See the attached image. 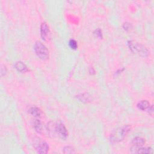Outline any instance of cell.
<instances>
[{
  "instance_id": "obj_14",
  "label": "cell",
  "mask_w": 154,
  "mask_h": 154,
  "mask_svg": "<svg viewBox=\"0 0 154 154\" xmlns=\"http://www.w3.org/2000/svg\"><path fill=\"white\" fill-rule=\"evenodd\" d=\"M75 152V149L72 146H66L64 148V153H72Z\"/></svg>"
},
{
  "instance_id": "obj_3",
  "label": "cell",
  "mask_w": 154,
  "mask_h": 154,
  "mask_svg": "<svg viewBox=\"0 0 154 154\" xmlns=\"http://www.w3.org/2000/svg\"><path fill=\"white\" fill-rule=\"evenodd\" d=\"M128 44L130 50L134 54L143 57H147L149 54L148 50L144 46L137 42L129 41Z\"/></svg>"
},
{
  "instance_id": "obj_1",
  "label": "cell",
  "mask_w": 154,
  "mask_h": 154,
  "mask_svg": "<svg viewBox=\"0 0 154 154\" xmlns=\"http://www.w3.org/2000/svg\"><path fill=\"white\" fill-rule=\"evenodd\" d=\"M48 131L50 134H56L62 139H66L68 136L67 129L61 122H50L48 125Z\"/></svg>"
},
{
  "instance_id": "obj_2",
  "label": "cell",
  "mask_w": 154,
  "mask_h": 154,
  "mask_svg": "<svg viewBox=\"0 0 154 154\" xmlns=\"http://www.w3.org/2000/svg\"><path fill=\"white\" fill-rule=\"evenodd\" d=\"M130 131L131 127L130 125H124L115 129L110 135V141L112 143H117L122 141Z\"/></svg>"
},
{
  "instance_id": "obj_5",
  "label": "cell",
  "mask_w": 154,
  "mask_h": 154,
  "mask_svg": "<svg viewBox=\"0 0 154 154\" xmlns=\"http://www.w3.org/2000/svg\"><path fill=\"white\" fill-rule=\"evenodd\" d=\"M33 146L38 153L45 154L49 151V146L48 143L39 138H36L34 140Z\"/></svg>"
},
{
  "instance_id": "obj_15",
  "label": "cell",
  "mask_w": 154,
  "mask_h": 154,
  "mask_svg": "<svg viewBox=\"0 0 154 154\" xmlns=\"http://www.w3.org/2000/svg\"><path fill=\"white\" fill-rule=\"evenodd\" d=\"M94 34H95L98 37H99V38L102 37V31H101L100 29H99V28L97 29V30H96L95 31Z\"/></svg>"
},
{
  "instance_id": "obj_13",
  "label": "cell",
  "mask_w": 154,
  "mask_h": 154,
  "mask_svg": "<svg viewBox=\"0 0 154 154\" xmlns=\"http://www.w3.org/2000/svg\"><path fill=\"white\" fill-rule=\"evenodd\" d=\"M69 47L73 50H76L77 47H78V44H77V42L74 39L70 40L69 42Z\"/></svg>"
},
{
  "instance_id": "obj_7",
  "label": "cell",
  "mask_w": 154,
  "mask_h": 154,
  "mask_svg": "<svg viewBox=\"0 0 154 154\" xmlns=\"http://www.w3.org/2000/svg\"><path fill=\"white\" fill-rule=\"evenodd\" d=\"M132 151L133 153H152V149L150 147H133Z\"/></svg>"
},
{
  "instance_id": "obj_10",
  "label": "cell",
  "mask_w": 154,
  "mask_h": 154,
  "mask_svg": "<svg viewBox=\"0 0 154 154\" xmlns=\"http://www.w3.org/2000/svg\"><path fill=\"white\" fill-rule=\"evenodd\" d=\"M137 107L138 108V109H140L142 111L147 110V111H148L149 108L150 107V103L147 101L143 100L138 103Z\"/></svg>"
},
{
  "instance_id": "obj_11",
  "label": "cell",
  "mask_w": 154,
  "mask_h": 154,
  "mask_svg": "<svg viewBox=\"0 0 154 154\" xmlns=\"http://www.w3.org/2000/svg\"><path fill=\"white\" fill-rule=\"evenodd\" d=\"M29 113L32 115H33V116L36 118H41L42 117V113L41 110L36 107H33L30 108V109L29 110Z\"/></svg>"
},
{
  "instance_id": "obj_6",
  "label": "cell",
  "mask_w": 154,
  "mask_h": 154,
  "mask_svg": "<svg viewBox=\"0 0 154 154\" xmlns=\"http://www.w3.org/2000/svg\"><path fill=\"white\" fill-rule=\"evenodd\" d=\"M41 35L44 41H48L51 38V31L46 22H44L41 26Z\"/></svg>"
},
{
  "instance_id": "obj_12",
  "label": "cell",
  "mask_w": 154,
  "mask_h": 154,
  "mask_svg": "<svg viewBox=\"0 0 154 154\" xmlns=\"http://www.w3.org/2000/svg\"><path fill=\"white\" fill-rule=\"evenodd\" d=\"M15 67L16 69V70L20 72H25L28 70L27 66L22 61H18L15 63Z\"/></svg>"
},
{
  "instance_id": "obj_16",
  "label": "cell",
  "mask_w": 154,
  "mask_h": 154,
  "mask_svg": "<svg viewBox=\"0 0 154 154\" xmlns=\"http://www.w3.org/2000/svg\"><path fill=\"white\" fill-rule=\"evenodd\" d=\"M131 24H128V23H125V24H124V28L125 30H128L130 29V28H131Z\"/></svg>"
},
{
  "instance_id": "obj_8",
  "label": "cell",
  "mask_w": 154,
  "mask_h": 154,
  "mask_svg": "<svg viewBox=\"0 0 154 154\" xmlns=\"http://www.w3.org/2000/svg\"><path fill=\"white\" fill-rule=\"evenodd\" d=\"M33 126L38 133H42L43 131V125L41 121L35 119L33 121Z\"/></svg>"
},
{
  "instance_id": "obj_9",
  "label": "cell",
  "mask_w": 154,
  "mask_h": 154,
  "mask_svg": "<svg viewBox=\"0 0 154 154\" xmlns=\"http://www.w3.org/2000/svg\"><path fill=\"white\" fill-rule=\"evenodd\" d=\"M145 139L142 137H137L134 138L132 141V144L133 145V147H141L145 143Z\"/></svg>"
},
{
  "instance_id": "obj_4",
  "label": "cell",
  "mask_w": 154,
  "mask_h": 154,
  "mask_svg": "<svg viewBox=\"0 0 154 154\" xmlns=\"http://www.w3.org/2000/svg\"><path fill=\"white\" fill-rule=\"evenodd\" d=\"M34 49L38 58L43 60H47L49 58V51L46 46L41 42H36Z\"/></svg>"
}]
</instances>
